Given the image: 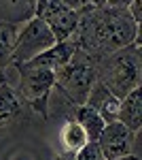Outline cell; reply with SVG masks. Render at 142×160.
Returning a JSON list of instances; mask_svg holds the SVG:
<instances>
[{
	"instance_id": "obj_15",
	"label": "cell",
	"mask_w": 142,
	"mask_h": 160,
	"mask_svg": "<svg viewBox=\"0 0 142 160\" xmlns=\"http://www.w3.org/2000/svg\"><path fill=\"white\" fill-rule=\"evenodd\" d=\"M17 28H19V24L0 22V71H2V68H7V66L13 62Z\"/></svg>"
},
{
	"instance_id": "obj_14",
	"label": "cell",
	"mask_w": 142,
	"mask_h": 160,
	"mask_svg": "<svg viewBox=\"0 0 142 160\" xmlns=\"http://www.w3.org/2000/svg\"><path fill=\"white\" fill-rule=\"evenodd\" d=\"M21 111V100L7 81L0 83V126L13 122Z\"/></svg>"
},
{
	"instance_id": "obj_1",
	"label": "cell",
	"mask_w": 142,
	"mask_h": 160,
	"mask_svg": "<svg viewBox=\"0 0 142 160\" xmlns=\"http://www.w3.org/2000/svg\"><path fill=\"white\" fill-rule=\"evenodd\" d=\"M72 38L87 56L104 58L127 45H140V24L131 19L127 9H85L79 11V26Z\"/></svg>"
},
{
	"instance_id": "obj_13",
	"label": "cell",
	"mask_w": 142,
	"mask_h": 160,
	"mask_svg": "<svg viewBox=\"0 0 142 160\" xmlns=\"http://www.w3.org/2000/svg\"><path fill=\"white\" fill-rule=\"evenodd\" d=\"M89 139L85 135V130L81 128V124L76 120H66L59 128V143L64 148V154H74L83 148Z\"/></svg>"
},
{
	"instance_id": "obj_9",
	"label": "cell",
	"mask_w": 142,
	"mask_h": 160,
	"mask_svg": "<svg viewBox=\"0 0 142 160\" xmlns=\"http://www.w3.org/2000/svg\"><path fill=\"white\" fill-rule=\"evenodd\" d=\"M119 102H121V98H117V96H115L102 81H98V79H95V83L91 86L89 94H87V100H85V105H89L91 109L98 111L100 118H102L106 124L117 120Z\"/></svg>"
},
{
	"instance_id": "obj_12",
	"label": "cell",
	"mask_w": 142,
	"mask_h": 160,
	"mask_svg": "<svg viewBox=\"0 0 142 160\" xmlns=\"http://www.w3.org/2000/svg\"><path fill=\"white\" fill-rule=\"evenodd\" d=\"M74 120L81 124V128L85 130V135L89 141H98V137L102 132V128L106 126V122L100 118V113L91 109L89 105H74Z\"/></svg>"
},
{
	"instance_id": "obj_6",
	"label": "cell",
	"mask_w": 142,
	"mask_h": 160,
	"mask_svg": "<svg viewBox=\"0 0 142 160\" xmlns=\"http://www.w3.org/2000/svg\"><path fill=\"white\" fill-rule=\"evenodd\" d=\"M34 17H40L57 41L72 38L79 26V11L68 9L62 0H36Z\"/></svg>"
},
{
	"instance_id": "obj_5",
	"label": "cell",
	"mask_w": 142,
	"mask_h": 160,
	"mask_svg": "<svg viewBox=\"0 0 142 160\" xmlns=\"http://www.w3.org/2000/svg\"><path fill=\"white\" fill-rule=\"evenodd\" d=\"M53 86H55V73L53 71L32 66V64H19V94L43 118H47L49 96H51Z\"/></svg>"
},
{
	"instance_id": "obj_8",
	"label": "cell",
	"mask_w": 142,
	"mask_h": 160,
	"mask_svg": "<svg viewBox=\"0 0 142 160\" xmlns=\"http://www.w3.org/2000/svg\"><path fill=\"white\" fill-rule=\"evenodd\" d=\"M76 41L74 38H64V41H55L49 49H45L43 53H38L34 60L25 62L32 66H40V68H49V71H59L62 66H66L72 60V56L76 53Z\"/></svg>"
},
{
	"instance_id": "obj_21",
	"label": "cell",
	"mask_w": 142,
	"mask_h": 160,
	"mask_svg": "<svg viewBox=\"0 0 142 160\" xmlns=\"http://www.w3.org/2000/svg\"><path fill=\"white\" fill-rule=\"evenodd\" d=\"M117 160H140V158H138V154H130V156H125V158H117Z\"/></svg>"
},
{
	"instance_id": "obj_20",
	"label": "cell",
	"mask_w": 142,
	"mask_h": 160,
	"mask_svg": "<svg viewBox=\"0 0 142 160\" xmlns=\"http://www.w3.org/2000/svg\"><path fill=\"white\" fill-rule=\"evenodd\" d=\"M55 160H74V158H72V154H59Z\"/></svg>"
},
{
	"instance_id": "obj_4",
	"label": "cell",
	"mask_w": 142,
	"mask_h": 160,
	"mask_svg": "<svg viewBox=\"0 0 142 160\" xmlns=\"http://www.w3.org/2000/svg\"><path fill=\"white\" fill-rule=\"evenodd\" d=\"M57 38L49 30V26L40 17H30L17 28V38H15V51H13V62L25 64L34 60L38 53L49 49Z\"/></svg>"
},
{
	"instance_id": "obj_3",
	"label": "cell",
	"mask_w": 142,
	"mask_h": 160,
	"mask_svg": "<svg viewBox=\"0 0 142 160\" xmlns=\"http://www.w3.org/2000/svg\"><path fill=\"white\" fill-rule=\"evenodd\" d=\"M95 79H98V66L94 58L81 49H76V53L66 66L55 71V86L62 88V92L74 105H83L87 100V94L95 83Z\"/></svg>"
},
{
	"instance_id": "obj_22",
	"label": "cell",
	"mask_w": 142,
	"mask_h": 160,
	"mask_svg": "<svg viewBox=\"0 0 142 160\" xmlns=\"http://www.w3.org/2000/svg\"><path fill=\"white\" fill-rule=\"evenodd\" d=\"M0 83H2V79H0Z\"/></svg>"
},
{
	"instance_id": "obj_16",
	"label": "cell",
	"mask_w": 142,
	"mask_h": 160,
	"mask_svg": "<svg viewBox=\"0 0 142 160\" xmlns=\"http://www.w3.org/2000/svg\"><path fill=\"white\" fill-rule=\"evenodd\" d=\"M72 158L74 160H106L102 156V152H100V148H98L95 141H87L79 152L72 154Z\"/></svg>"
},
{
	"instance_id": "obj_18",
	"label": "cell",
	"mask_w": 142,
	"mask_h": 160,
	"mask_svg": "<svg viewBox=\"0 0 142 160\" xmlns=\"http://www.w3.org/2000/svg\"><path fill=\"white\" fill-rule=\"evenodd\" d=\"M131 0H108L106 7H119V9H127V4H130Z\"/></svg>"
},
{
	"instance_id": "obj_11",
	"label": "cell",
	"mask_w": 142,
	"mask_h": 160,
	"mask_svg": "<svg viewBox=\"0 0 142 160\" xmlns=\"http://www.w3.org/2000/svg\"><path fill=\"white\" fill-rule=\"evenodd\" d=\"M36 0H0V22L24 24L34 17Z\"/></svg>"
},
{
	"instance_id": "obj_10",
	"label": "cell",
	"mask_w": 142,
	"mask_h": 160,
	"mask_svg": "<svg viewBox=\"0 0 142 160\" xmlns=\"http://www.w3.org/2000/svg\"><path fill=\"white\" fill-rule=\"evenodd\" d=\"M117 120L123 126H127L130 130H134V132L140 130V126H142V92H140V86L134 88L130 94H125L121 98Z\"/></svg>"
},
{
	"instance_id": "obj_2",
	"label": "cell",
	"mask_w": 142,
	"mask_h": 160,
	"mask_svg": "<svg viewBox=\"0 0 142 160\" xmlns=\"http://www.w3.org/2000/svg\"><path fill=\"white\" fill-rule=\"evenodd\" d=\"M140 45L134 43L104 56L102 64L98 66V81H102L117 98H123L140 86Z\"/></svg>"
},
{
	"instance_id": "obj_19",
	"label": "cell",
	"mask_w": 142,
	"mask_h": 160,
	"mask_svg": "<svg viewBox=\"0 0 142 160\" xmlns=\"http://www.w3.org/2000/svg\"><path fill=\"white\" fill-rule=\"evenodd\" d=\"M62 2L72 11H81V0H62Z\"/></svg>"
},
{
	"instance_id": "obj_17",
	"label": "cell",
	"mask_w": 142,
	"mask_h": 160,
	"mask_svg": "<svg viewBox=\"0 0 142 160\" xmlns=\"http://www.w3.org/2000/svg\"><path fill=\"white\" fill-rule=\"evenodd\" d=\"M106 4L108 0H81V11H85V9H102Z\"/></svg>"
},
{
	"instance_id": "obj_7",
	"label": "cell",
	"mask_w": 142,
	"mask_h": 160,
	"mask_svg": "<svg viewBox=\"0 0 142 160\" xmlns=\"http://www.w3.org/2000/svg\"><path fill=\"white\" fill-rule=\"evenodd\" d=\"M98 148L102 152V156L106 160H117V158H125L134 154V143H136V132L130 130L127 126L115 120V122H108L102 132L98 137Z\"/></svg>"
}]
</instances>
